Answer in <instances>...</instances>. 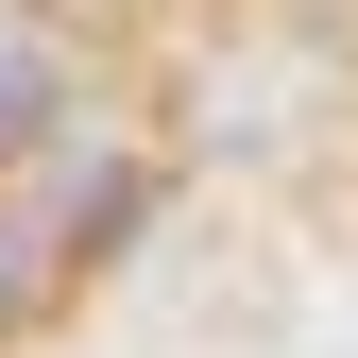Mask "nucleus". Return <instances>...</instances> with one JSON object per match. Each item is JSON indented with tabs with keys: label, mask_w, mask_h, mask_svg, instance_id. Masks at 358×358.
<instances>
[{
	"label": "nucleus",
	"mask_w": 358,
	"mask_h": 358,
	"mask_svg": "<svg viewBox=\"0 0 358 358\" xmlns=\"http://www.w3.org/2000/svg\"><path fill=\"white\" fill-rule=\"evenodd\" d=\"M120 222H137V171H120V154H52V171H17V188H0V324H34V307L120 239Z\"/></svg>",
	"instance_id": "obj_1"
}]
</instances>
